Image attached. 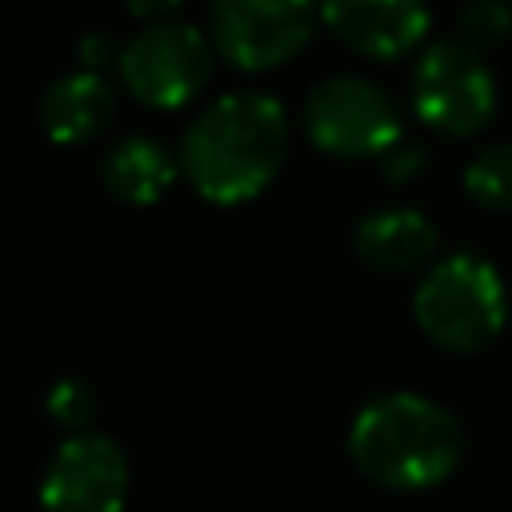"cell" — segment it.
Masks as SVG:
<instances>
[{
    "label": "cell",
    "instance_id": "cell-15",
    "mask_svg": "<svg viewBox=\"0 0 512 512\" xmlns=\"http://www.w3.org/2000/svg\"><path fill=\"white\" fill-rule=\"evenodd\" d=\"M44 408H48V416L56 420V424H64V428H84L88 424V416H92V408H96V400H92V388L84 384V380H56L52 388H48V400H44Z\"/></svg>",
    "mask_w": 512,
    "mask_h": 512
},
{
    "label": "cell",
    "instance_id": "cell-1",
    "mask_svg": "<svg viewBox=\"0 0 512 512\" xmlns=\"http://www.w3.org/2000/svg\"><path fill=\"white\" fill-rule=\"evenodd\" d=\"M288 152V112L268 92L212 100L180 136V172L212 204H240L264 192Z\"/></svg>",
    "mask_w": 512,
    "mask_h": 512
},
{
    "label": "cell",
    "instance_id": "cell-7",
    "mask_svg": "<svg viewBox=\"0 0 512 512\" xmlns=\"http://www.w3.org/2000/svg\"><path fill=\"white\" fill-rule=\"evenodd\" d=\"M320 0H212V40L236 68H276L312 36Z\"/></svg>",
    "mask_w": 512,
    "mask_h": 512
},
{
    "label": "cell",
    "instance_id": "cell-10",
    "mask_svg": "<svg viewBox=\"0 0 512 512\" xmlns=\"http://www.w3.org/2000/svg\"><path fill=\"white\" fill-rule=\"evenodd\" d=\"M116 116V96L100 72H68L40 96V124L56 144H84Z\"/></svg>",
    "mask_w": 512,
    "mask_h": 512
},
{
    "label": "cell",
    "instance_id": "cell-8",
    "mask_svg": "<svg viewBox=\"0 0 512 512\" xmlns=\"http://www.w3.org/2000/svg\"><path fill=\"white\" fill-rule=\"evenodd\" d=\"M128 456L100 432H72L52 452L40 504L44 512H120L128 500Z\"/></svg>",
    "mask_w": 512,
    "mask_h": 512
},
{
    "label": "cell",
    "instance_id": "cell-11",
    "mask_svg": "<svg viewBox=\"0 0 512 512\" xmlns=\"http://www.w3.org/2000/svg\"><path fill=\"white\" fill-rule=\"evenodd\" d=\"M356 252L380 272H408L436 252V228L420 208H380L360 220Z\"/></svg>",
    "mask_w": 512,
    "mask_h": 512
},
{
    "label": "cell",
    "instance_id": "cell-4",
    "mask_svg": "<svg viewBox=\"0 0 512 512\" xmlns=\"http://www.w3.org/2000/svg\"><path fill=\"white\" fill-rule=\"evenodd\" d=\"M408 96L416 116L448 136H468L496 112V80L464 40H432L412 68Z\"/></svg>",
    "mask_w": 512,
    "mask_h": 512
},
{
    "label": "cell",
    "instance_id": "cell-13",
    "mask_svg": "<svg viewBox=\"0 0 512 512\" xmlns=\"http://www.w3.org/2000/svg\"><path fill=\"white\" fill-rule=\"evenodd\" d=\"M464 188L476 204L512 212V140L484 148L468 168H464Z\"/></svg>",
    "mask_w": 512,
    "mask_h": 512
},
{
    "label": "cell",
    "instance_id": "cell-14",
    "mask_svg": "<svg viewBox=\"0 0 512 512\" xmlns=\"http://www.w3.org/2000/svg\"><path fill=\"white\" fill-rule=\"evenodd\" d=\"M512 32V8L508 0H468L460 8V36L464 44H496Z\"/></svg>",
    "mask_w": 512,
    "mask_h": 512
},
{
    "label": "cell",
    "instance_id": "cell-5",
    "mask_svg": "<svg viewBox=\"0 0 512 512\" xmlns=\"http://www.w3.org/2000/svg\"><path fill=\"white\" fill-rule=\"evenodd\" d=\"M304 128L332 156H384L404 140L392 96L364 76L320 80L304 100Z\"/></svg>",
    "mask_w": 512,
    "mask_h": 512
},
{
    "label": "cell",
    "instance_id": "cell-16",
    "mask_svg": "<svg viewBox=\"0 0 512 512\" xmlns=\"http://www.w3.org/2000/svg\"><path fill=\"white\" fill-rule=\"evenodd\" d=\"M76 56H80L84 72H100L108 64H120V48L108 32H84L80 44H76Z\"/></svg>",
    "mask_w": 512,
    "mask_h": 512
},
{
    "label": "cell",
    "instance_id": "cell-9",
    "mask_svg": "<svg viewBox=\"0 0 512 512\" xmlns=\"http://www.w3.org/2000/svg\"><path fill=\"white\" fill-rule=\"evenodd\" d=\"M324 24L364 56H400L428 32L424 0H320Z\"/></svg>",
    "mask_w": 512,
    "mask_h": 512
},
{
    "label": "cell",
    "instance_id": "cell-12",
    "mask_svg": "<svg viewBox=\"0 0 512 512\" xmlns=\"http://www.w3.org/2000/svg\"><path fill=\"white\" fill-rule=\"evenodd\" d=\"M176 176L172 152L152 136H124L104 156V184L124 204H156Z\"/></svg>",
    "mask_w": 512,
    "mask_h": 512
},
{
    "label": "cell",
    "instance_id": "cell-18",
    "mask_svg": "<svg viewBox=\"0 0 512 512\" xmlns=\"http://www.w3.org/2000/svg\"><path fill=\"white\" fill-rule=\"evenodd\" d=\"M124 4H128L132 16H164V12H172L180 0H124Z\"/></svg>",
    "mask_w": 512,
    "mask_h": 512
},
{
    "label": "cell",
    "instance_id": "cell-17",
    "mask_svg": "<svg viewBox=\"0 0 512 512\" xmlns=\"http://www.w3.org/2000/svg\"><path fill=\"white\" fill-rule=\"evenodd\" d=\"M420 168V148H412V144H392L388 152H384V172L392 176V180H408L412 172Z\"/></svg>",
    "mask_w": 512,
    "mask_h": 512
},
{
    "label": "cell",
    "instance_id": "cell-3",
    "mask_svg": "<svg viewBox=\"0 0 512 512\" xmlns=\"http://www.w3.org/2000/svg\"><path fill=\"white\" fill-rule=\"evenodd\" d=\"M412 316L432 344L448 352H480L508 320V292L488 260L476 252H452L416 284Z\"/></svg>",
    "mask_w": 512,
    "mask_h": 512
},
{
    "label": "cell",
    "instance_id": "cell-2",
    "mask_svg": "<svg viewBox=\"0 0 512 512\" xmlns=\"http://www.w3.org/2000/svg\"><path fill=\"white\" fill-rule=\"evenodd\" d=\"M348 456L372 484L420 492L456 472L464 432L444 404L416 392H388L356 412L348 428Z\"/></svg>",
    "mask_w": 512,
    "mask_h": 512
},
{
    "label": "cell",
    "instance_id": "cell-6",
    "mask_svg": "<svg viewBox=\"0 0 512 512\" xmlns=\"http://www.w3.org/2000/svg\"><path fill=\"white\" fill-rule=\"evenodd\" d=\"M116 68L140 104L180 108L208 84L212 52L196 24H152L120 48Z\"/></svg>",
    "mask_w": 512,
    "mask_h": 512
}]
</instances>
